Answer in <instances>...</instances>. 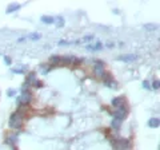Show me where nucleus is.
<instances>
[{
    "label": "nucleus",
    "mask_w": 160,
    "mask_h": 150,
    "mask_svg": "<svg viewBox=\"0 0 160 150\" xmlns=\"http://www.w3.org/2000/svg\"><path fill=\"white\" fill-rule=\"evenodd\" d=\"M34 86L36 87V89H40V87L43 86V82H40V80H35V82H34Z\"/></svg>",
    "instance_id": "obj_13"
},
{
    "label": "nucleus",
    "mask_w": 160,
    "mask_h": 150,
    "mask_svg": "<svg viewBox=\"0 0 160 150\" xmlns=\"http://www.w3.org/2000/svg\"><path fill=\"white\" fill-rule=\"evenodd\" d=\"M159 85H160V83H159V80L156 79V80H155L154 83H152V87H154L155 90H157V89H159Z\"/></svg>",
    "instance_id": "obj_15"
},
{
    "label": "nucleus",
    "mask_w": 160,
    "mask_h": 150,
    "mask_svg": "<svg viewBox=\"0 0 160 150\" xmlns=\"http://www.w3.org/2000/svg\"><path fill=\"white\" fill-rule=\"evenodd\" d=\"M41 22H44L45 24H52L55 22V19H53L52 16H41Z\"/></svg>",
    "instance_id": "obj_7"
},
{
    "label": "nucleus",
    "mask_w": 160,
    "mask_h": 150,
    "mask_svg": "<svg viewBox=\"0 0 160 150\" xmlns=\"http://www.w3.org/2000/svg\"><path fill=\"white\" fill-rule=\"evenodd\" d=\"M88 50H92V51H96V50H101L103 48V44L101 43H95V44H89L87 46Z\"/></svg>",
    "instance_id": "obj_6"
},
{
    "label": "nucleus",
    "mask_w": 160,
    "mask_h": 150,
    "mask_svg": "<svg viewBox=\"0 0 160 150\" xmlns=\"http://www.w3.org/2000/svg\"><path fill=\"white\" fill-rule=\"evenodd\" d=\"M20 98H22V99H20V102H22L23 105H27V103L31 101L32 95H31V93H28V91H27V93H24L22 96H20Z\"/></svg>",
    "instance_id": "obj_3"
},
{
    "label": "nucleus",
    "mask_w": 160,
    "mask_h": 150,
    "mask_svg": "<svg viewBox=\"0 0 160 150\" xmlns=\"http://www.w3.org/2000/svg\"><path fill=\"white\" fill-rule=\"evenodd\" d=\"M136 56L135 55H126V56H120L119 61H124V62H131V61H135Z\"/></svg>",
    "instance_id": "obj_8"
},
{
    "label": "nucleus",
    "mask_w": 160,
    "mask_h": 150,
    "mask_svg": "<svg viewBox=\"0 0 160 150\" xmlns=\"http://www.w3.org/2000/svg\"><path fill=\"white\" fill-rule=\"evenodd\" d=\"M120 122H122V121H119V119H113V121H112V127H115V129H119V126H120Z\"/></svg>",
    "instance_id": "obj_11"
},
{
    "label": "nucleus",
    "mask_w": 160,
    "mask_h": 150,
    "mask_svg": "<svg viewBox=\"0 0 160 150\" xmlns=\"http://www.w3.org/2000/svg\"><path fill=\"white\" fill-rule=\"evenodd\" d=\"M57 26H59V27H63V26H64L63 18H59V19H57Z\"/></svg>",
    "instance_id": "obj_14"
},
{
    "label": "nucleus",
    "mask_w": 160,
    "mask_h": 150,
    "mask_svg": "<svg viewBox=\"0 0 160 150\" xmlns=\"http://www.w3.org/2000/svg\"><path fill=\"white\" fill-rule=\"evenodd\" d=\"M123 102H124V98H123V96H117V98H115L112 101V106H115V107H120V106L123 105Z\"/></svg>",
    "instance_id": "obj_4"
},
{
    "label": "nucleus",
    "mask_w": 160,
    "mask_h": 150,
    "mask_svg": "<svg viewBox=\"0 0 160 150\" xmlns=\"http://www.w3.org/2000/svg\"><path fill=\"white\" fill-rule=\"evenodd\" d=\"M40 34H34V35H28V36H25V38H28V39H34V40H35V39H39V38H40Z\"/></svg>",
    "instance_id": "obj_12"
},
{
    "label": "nucleus",
    "mask_w": 160,
    "mask_h": 150,
    "mask_svg": "<svg viewBox=\"0 0 160 150\" xmlns=\"http://www.w3.org/2000/svg\"><path fill=\"white\" fill-rule=\"evenodd\" d=\"M92 39H94V35H87V36H83V38L79 39V40H76L75 43L76 44H79V43H87V42H91Z\"/></svg>",
    "instance_id": "obj_5"
},
{
    "label": "nucleus",
    "mask_w": 160,
    "mask_h": 150,
    "mask_svg": "<svg viewBox=\"0 0 160 150\" xmlns=\"http://www.w3.org/2000/svg\"><path fill=\"white\" fill-rule=\"evenodd\" d=\"M19 8H20V6H19V4H11V6L8 7V10H7V12H8V13H11V12H12V11L19 10Z\"/></svg>",
    "instance_id": "obj_9"
},
{
    "label": "nucleus",
    "mask_w": 160,
    "mask_h": 150,
    "mask_svg": "<svg viewBox=\"0 0 160 150\" xmlns=\"http://www.w3.org/2000/svg\"><path fill=\"white\" fill-rule=\"evenodd\" d=\"M150 126H151V127H157V126H159V119H157V118H152L150 121Z\"/></svg>",
    "instance_id": "obj_10"
},
{
    "label": "nucleus",
    "mask_w": 160,
    "mask_h": 150,
    "mask_svg": "<svg viewBox=\"0 0 160 150\" xmlns=\"http://www.w3.org/2000/svg\"><path fill=\"white\" fill-rule=\"evenodd\" d=\"M104 74H106V71H104L103 62H96V64H95V75L97 78H103Z\"/></svg>",
    "instance_id": "obj_2"
},
{
    "label": "nucleus",
    "mask_w": 160,
    "mask_h": 150,
    "mask_svg": "<svg viewBox=\"0 0 160 150\" xmlns=\"http://www.w3.org/2000/svg\"><path fill=\"white\" fill-rule=\"evenodd\" d=\"M143 86H144L145 89H150V83H148V82H143Z\"/></svg>",
    "instance_id": "obj_16"
},
{
    "label": "nucleus",
    "mask_w": 160,
    "mask_h": 150,
    "mask_svg": "<svg viewBox=\"0 0 160 150\" xmlns=\"http://www.w3.org/2000/svg\"><path fill=\"white\" fill-rule=\"evenodd\" d=\"M23 119H24V117L22 114H19L17 111L13 113L10 118V126L12 129H20L23 126Z\"/></svg>",
    "instance_id": "obj_1"
}]
</instances>
